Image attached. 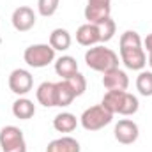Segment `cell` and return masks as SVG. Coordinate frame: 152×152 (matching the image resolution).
<instances>
[{"label":"cell","mask_w":152,"mask_h":152,"mask_svg":"<svg viewBox=\"0 0 152 152\" xmlns=\"http://www.w3.org/2000/svg\"><path fill=\"white\" fill-rule=\"evenodd\" d=\"M46 152H80V143L71 136H62L50 142Z\"/></svg>","instance_id":"cell-15"},{"label":"cell","mask_w":152,"mask_h":152,"mask_svg":"<svg viewBox=\"0 0 152 152\" xmlns=\"http://www.w3.org/2000/svg\"><path fill=\"white\" fill-rule=\"evenodd\" d=\"M76 41H78L81 46H94V44L101 42L97 25H92V23L81 25V27L76 30Z\"/></svg>","instance_id":"cell-11"},{"label":"cell","mask_w":152,"mask_h":152,"mask_svg":"<svg viewBox=\"0 0 152 152\" xmlns=\"http://www.w3.org/2000/svg\"><path fill=\"white\" fill-rule=\"evenodd\" d=\"M34 113H36V106H34V103H32L30 99L20 97V99L14 101V104H12V115H14L16 118H20V120H28V118L34 117Z\"/></svg>","instance_id":"cell-16"},{"label":"cell","mask_w":152,"mask_h":152,"mask_svg":"<svg viewBox=\"0 0 152 152\" xmlns=\"http://www.w3.org/2000/svg\"><path fill=\"white\" fill-rule=\"evenodd\" d=\"M55 88H57V106H69L75 101L76 94L71 88V85L67 83V80L55 83Z\"/></svg>","instance_id":"cell-18"},{"label":"cell","mask_w":152,"mask_h":152,"mask_svg":"<svg viewBox=\"0 0 152 152\" xmlns=\"http://www.w3.org/2000/svg\"><path fill=\"white\" fill-rule=\"evenodd\" d=\"M23 58L30 67H46L55 60V50L50 44H32L25 50Z\"/></svg>","instance_id":"cell-4"},{"label":"cell","mask_w":152,"mask_h":152,"mask_svg":"<svg viewBox=\"0 0 152 152\" xmlns=\"http://www.w3.org/2000/svg\"><path fill=\"white\" fill-rule=\"evenodd\" d=\"M55 71H57L58 76H62L64 80H67V78H71V76H75L78 73V62H76L75 57L64 55V57H60L55 62Z\"/></svg>","instance_id":"cell-14"},{"label":"cell","mask_w":152,"mask_h":152,"mask_svg":"<svg viewBox=\"0 0 152 152\" xmlns=\"http://www.w3.org/2000/svg\"><path fill=\"white\" fill-rule=\"evenodd\" d=\"M0 147L4 152H27L23 131L16 126H5L0 131Z\"/></svg>","instance_id":"cell-5"},{"label":"cell","mask_w":152,"mask_h":152,"mask_svg":"<svg viewBox=\"0 0 152 152\" xmlns=\"http://www.w3.org/2000/svg\"><path fill=\"white\" fill-rule=\"evenodd\" d=\"M78 126V120L73 113H58L55 118H53V127L58 131V133H73Z\"/></svg>","instance_id":"cell-19"},{"label":"cell","mask_w":152,"mask_h":152,"mask_svg":"<svg viewBox=\"0 0 152 152\" xmlns=\"http://www.w3.org/2000/svg\"><path fill=\"white\" fill-rule=\"evenodd\" d=\"M11 21H12V27L18 32H27V30H30L36 25V14H34V11L30 7L21 5V7L14 9Z\"/></svg>","instance_id":"cell-8"},{"label":"cell","mask_w":152,"mask_h":152,"mask_svg":"<svg viewBox=\"0 0 152 152\" xmlns=\"http://www.w3.org/2000/svg\"><path fill=\"white\" fill-rule=\"evenodd\" d=\"M145 48H147L149 53H152V34H149V36L145 37Z\"/></svg>","instance_id":"cell-26"},{"label":"cell","mask_w":152,"mask_h":152,"mask_svg":"<svg viewBox=\"0 0 152 152\" xmlns=\"http://www.w3.org/2000/svg\"><path fill=\"white\" fill-rule=\"evenodd\" d=\"M142 48V39L134 30H127L120 36V51L126 50H138Z\"/></svg>","instance_id":"cell-20"},{"label":"cell","mask_w":152,"mask_h":152,"mask_svg":"<svg viewBox=\"0 0 152 152\" xmlns=\"http://www.w3.org/2000/svg\"><path fill=\"white\" fill-rule=\"evenodd\" d=\"M67 83H69V85H71V88L75 90L76 97H78V96H81V94L87 90V80H85V76L80 75V73H76L75 76L67 78Z\"/></svg>","instance_id":"cell-24"},{"label":"cell","mask_w":152,"mask_h":152,"mask_svg":"<svg viewBox=\"0 0 152 152\" xmlns=\"http://www.w3.org/2000/svg\"><path fill=\"white\" fill-rule=\"evenodd\" d=\"M50 46L57 51H66L71 46V34L66 28H55L50 34Z\"/></svg>","instance_id":"cell-17"},{"label":"cell","mask_w":152,"mask_h":152,"mask_svg":"<svg viewBox=\"0 0 152 152\" xmlns=\"http://www.w3.org/2000/svg\"><path fill=\"white\" fill-rule=\"evenodd\" d=\"M136 88L142 96H152V73L151 71H142L136 78Z\"/></svg>","instance_id":"cell-21"},{"label":"cell","mask_w":152,"mask_h":152,"mask_svg":"<svg viewBox=\"0 0 152 152\" xmlns=\"http://www.w3.org/2000/svg\"><path fill=\"white\" fill-rule=\"evenodd\" d=\"M149 64H151V67H152V53L149 55Z\"/></svg>","instance_id":"cell-27"},{"label":"cell","mask_w":152,"mask_h":152,"mask_svg":"<svg viewBox=\"0 0 152 152\" xmlns=\"http://www.w3.org/2000/svg\"><path fill=\"white\" fill-rule=\"evenodd\" d=\"M103 75H104L103 76V85L108 90H126L129 87V78H127V75L122 69H118V67H115L112 71H106Z\"/></svg>","instance_id":"cell-9"},{"label":"cell","mask_w":152,"mask_h":152,"mask_svg":"<svg viewBox=\"0 0 152 152\" xmlns=\"http://www.w3.org/2000/svg\"><path fill=\"white\" fill-rule=\"evenodd\" d=\"M85 62L90 69L99 71V73H106V71L118 67V55L110 48L94 46V48H88V51L85 53Z\"/></svg>","instance_id":"cell-2"},{"label":"cell","mask_w":152,"mask_h":152,"mask_svg":"<svg viewBox=\"0 0 152 152\" xmlns=\"http://www.w3.org/2000/svg\"><path fill=\"white\" fill-rule=\"evenodd\" d=\"M120 57H122L124 66H126L127 69H133V71H140V69H143L145 64H147V55H145L143 48L120 51Z\"/></svg>","instance_id":"cell-10"},{"label":"cell","mask_w":152,"mask_h":152,"mask_svg":"<svg viewBox=\"0 0 152 152\" xmlns=\"http://www.w3.org/2000/svg\"><path fill=\"white\" fill-rule=\"evenodd\" d=\"M37 101L46 106V108H51V106H57V88H55V83L51 81H44L37 87Z\"/></svg>","instance_id":"cell-12"},{"label":"cell","mask_w":152,"mask_h":152,"mask_svg":"<svg viewBox=\"0 0 152 152\" xmlns=\"http://www.w3.org/2000/svg\"><path fill=\"white\" fill-rule=\"evenodd\" d=\"M112 118H113L112 112H108L103 104H97V106H90L88 110H85L80 122L87 131H99L104 126H108Z\"/></svg>","instance_id":"cell-3"},{"label":"cell","mask_w":152,"mask_h":152,"mask_svg":"<svg viewBox=\"0 0 152 152\" xmlns=\"http://www.w3.org/2000/svg\"><path fill=\"white\" fill-rule=\"evenodd\" d=\"M108 112L120 115H133L138 112V99L126 90H108L101 103Z\"/></svg>","instance_id":"cell-1"},{"label":"cell","mask_w":152,"mask_h":152,"mask_svg":"<svg viewBox=\"0 0 152 152\" xmlns=\"http://www.w3.org/2000/svg\"><path fill=\"white\" fill-rule=\"evenodd\" d=\"M32 85H34V78L25 69H14L9 75V88L18 96H25L27 92H30Z\"/></svg>","instance_id":"cell-6"},{"label":"cell","mask_w":152,"mask_h":152,"mask_svg":"<svg viewBox=\"0 0 152 152\" xmlns=\"http://www.w3.org/2000/svg\"><path fill=\"white\" fill-rule=\"evenodd\" d=\"M112 12V5H87L85 7V20L92 25H99L104 20L110 18Z\"/></svg>","instance_id":"cell-13"},{"label":"cell","mask_w":152,"mask_h":152,"mask_svg":"<svg viewBox=\"0 0 152 152\" xmlns=\"http://www.w3.org/2000/svg\"><path fill=\"white\" fill-rule=\"evenodd\" d=\"M58 2L60 0H37V9L41 16H53L58 9Z\"/></svg>","instance_id":"cell-23"},{"label":"cell","mask_w":152,"mask_h":152,"mask_svg":"<svg viewBox=\"0 0 152 152\" xmlns=\"http://www.w3.org/2000/svg\"><path fill=\"white\" fill-rule=\"evenodd\" d=\"M90 5H110L112 0H88Z\"/></svg>","instance_id":"cell-25"},{"label":"cell","mask_w":152,"mask_h":152,"mask_svg":"<svg viewBox=\"0 0 152 152\" xmlns=\"http://www.w3.org/2000/svg\"><path fill=\"white\" fill-rule=\"evenodd\" d=\"M115 138L118 143H124V145H129V143H134L140 131H138V126L129 120V118H122L118 120V124L115 126Z\"/></svg>","instance_id":"cell-7"},{"label":"cell","mask_w":152,"mask_h":152,"mask_svg":"<svg viewBox=\"0 0 152 152\" xmlns=\"http://www.w3.org/2000/svg\"><path fill=\"white\" fill-rule=\"evenodd\" d=\"M97 28H99V39H101V42H108L115 36V21L112 18H108L103 23H99Z\"/></svg>","instance_id":"cell-22"}]
</instances>
